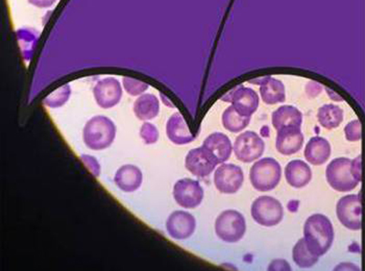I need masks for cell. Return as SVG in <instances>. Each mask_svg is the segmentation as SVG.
I'll use <instances>...</instances> for the list:
<instances>
[{
    "label": "cell",
    "mask_w": 365,
    "mask_h": 271,
    "mask_svg": "<svg viewBox=\"0 0 365 271\" xmlns=\"http://www.w3.org/2000/svg\"><path fill=\"white\" fill-rule=\"evenodd\" d=\"M326 179L335 191L354 190L361 180V156L354 160L345 158L332 160L326 168Z\"/></svg>",
    "instance_id": "obj_1"
},
{
    "label": "cell",
    "mask_w": 365,
    "mask_h": 271,
    "mask_svg": "<svg viewBox=\"0 0 365 271\" xmlns=\"http://www.w3.org/2000/svg\"><path fill=\"white\" fill-rule=\"evenodd\" d=\"M303 232L308 249L316 256H324L330 250L334 240V230L326 215L314 214L309 217Z\"/></svg>",
    "instance_id": "obj_2"
},
{
    "label": "cell",
    "mask_w": 365,
    "mask_h": 271,
    "mask_svg": "<svg viewBox=\"0 0 365 271\" xmlns=\"http://www.w3.org/2000/svg\"><path fill=\"white\" fill-rule=\"evenodd\" d=\"M250 179L251 185L257 191L273 190L282 179V166L274 158L260 159L251 168Z\"/></svg>",
    "instance_id": "obj_3"
},
{
    "label": "cell",
    "mask_w": 365,
    "mask_h": 271,
    "mask_svg": "<svg viewBox=\"0 0 365 271\" xmlns=\"http://www.w3.org/2000/svg\"><path fill=\"white\" fill-rule=\"evenodd\" d=\"M115 133V126L109 118L106 116L93 117L84 127V143L90 149H106L112 145Z\"/></svg>",
    "instance_id": "obj_4"
},
{
    "label": "cell",
    "mask_w": 365,
    "mask_h": 271,
    "mask_svg": "<svg viewBox=\"0 0 365 271\" xmlns=\"http://www.w3.org/2000/svg\"><path fill=\"white\" fill-rule=\"evenodd\" d=\"M215 230L217 237L225 242H239L246 233L245 218L239 211L233 209L224 211L217 218Z\"/></svg>",
    "instance_id": "obj_5"
},
{
    "label": "cell",
    "mask_w": 365,
    "mask_h": 271,
    "mask_svg": "<svg viewBox=\"0 0 365 271\" xmlns=\"http://www.w3.org/2000/svg\"><path fill=\"white\" fill-rule=\"evenodd\" d=\"M251 215L260 226L275 227L283 220L284 210L278 199L262 195L257 198L251 205Z\"/></svg>",
    "instance_id": "obj_6"
},
{
    "label": "cell",
    "mask_w": 365,
    "mask_h": 271,
    "mask_svg": "<svg viewBox=\"0 0 365 271\" xmlns=\"http://www.w3.org/2000/svg\"><path fill=\"white\" fill-rule=\"evenodd\" d=\"M233 151L239 161L249 164L262 158L265 151V143L255 132L247 131L237 137Z\"/></svg>",
    "instance_id": "obj_7"
},
{
    "label": "cell",
    "mask_w": 365,
    "mask_h": 271,
    "mask_svg": "<svg viewBox=\"0 0 365 271\" xmlns=\"http://www.w3.org/2000/svg\"><path fill=\"white\" fill-rule=\"evenodd\" d=\"M336 215L342 226L357 231L361 228V199L360 195L341 198L336 205Z\"/></svg>",
    "instance_id": "obj_8"
},
{
    "label": "cell",
    "mask_w": 365,
    "mask_h": 271,
    "mask_svg": "<svg viewBox=\"0 0 365 271\" xmlns=\"http://www.w3.org/2000/svg\"><path fill=\"white\" fill-rule=\"evenodd\" d=\"M218 165L216 156L203 145L192 149L185 158V168L197 178H207Z\"/></svg>",
    "instance_id": "obj_9"
},
{
    "label": "cell",
    "mask_w": 365,
    "mask_h": 271,
    "mask_svg": "<svg viewBox=\"0 0 365 271\" xmlns=\"http://www.w3.org/2000/svg\"><path fill=\"white\" fill-rule=\"evenodd\" d=\"M243 182L244 173L239 165L223 164L215 172V185L222 194H235L242 187Z\"/></svg>",
    "instance_id": "obj_10"
},
{
    "label": "cell",
    "mask_w": 365,
    "mask_h": 271,
    "mask_svg": "<svg viewBox=\"0 0 365 271\" xmlns=\"http://www.w3.org/2000/svg\"><path fill=\"white\" fill-rule=\"evenodd\" d=\"M173 195L180 207L191 209L201 204L204 198V190L197 181L184 178L175 183Z\"/></svg>",
    "instance_id": "obj_11"
},
{
    "label": "cell",
    "mask_w": 365,
    "mask_h": 271,
    "mask_svg": "<svg viewBox=\"0 0 365 271\" xmlns=\"http://www.w3.org/2000/svg\"><path fill=\"white\" fill-rule=\"evenodd\" d=\"M225 101L231 102L235 110L244 117L252 116L259 106V97L256 91L245 86L237 87L231 91L228 99Z\"/></svg>",
    "instance_id": "obj_12"
},
{
    "label": "cell",
    "mask_w": 365,
    "mask_h": 271,
    "mask_svg": "<svg viewBox=\"0 0 365 271\" xmlns=\"http://www.w3.org/2000/svg\"><path fill=\"white\" fill-rule=\"evenodd\" d=\"M93 96L98 106L109 109L119 103L123 96L122 86L114 78H106L98 81L93 89Z\"/></svg>",
    "instance_id": "obj_13"
},
{
    "label": "cell",
    "mask_w": 365,
    "mask_h": 271,
    "mask_svg": "<svg viewBox=\"0 0 365 271\" xmlns=\"http://www.w3.org/2000/svg\"><path fill=\"white\" fill-rule=\"evenodd\" d=\"M304 136L302 127L289 126L277 131L276 148L282 155H292L302 149Z\"/></svg>",
    "instance_id": "obj_14"
},
{
    "label": "cell",
    "mask_w": 365,
    "mask_h": 271,
    "mask_svg": "<svg viewBox=\"0 0 365 271\" xmlns=\"http://www.w3.org/2000/svg\"><path fill=\"white\" fill-rule=\"evenodd\" d=\"M197 222L194 215L188 212L175 211L166 221L168 234L175 240H187L193 235Z\"/></svg>",
    "instance_id": "obj_15"
},
{
    "label": "cell",
    "mask_w": 365,
    "mask_h": 271,
    "mask_svg": "<svg viewBox=\"0 0 365 271\" xmlns=\"http://www.w3.org/2000/svg\"><path fill=\"white\" fill-rule=\"evenodd\" d=\"M252 83L259 85L260 96L262 101L268 106H274L284 103L286 100V91L284 84L282 81L275 78L267 76L257 81H251Z\"/></svg>",
    "instance_id": "obj_16"
},
{
    "label": "cell",
    "mask_w": 365,
    "mask_h": 271,
    "mask_svg": "<svg viewBox=\"0 0 365 271\" xmlns=\"http://www.w3.org/2000/svg\"><path fill=\"white\" fill-rule=\"evenodd\" d=\"M331 147L327 139L312 137L304 150L306 160L312 165H322L331 158Z\"/></svg>",
    "instance_id": "obj_17"
},
{
    "label": "cell",
    "mask_w": 365,
    "mask_h": 271,
    "mask_svg": "<svg viewBox=\"0 0 365 271\" xmlns=\"http://www.w3.org/2000/svg\"><path fill=\"white\" fill-rule=\"evenodd\" d=\"M285 178L287 183L292 188H304L312 180V169L304 161L293 160L286 166Z\"/></svg>",
    "instance_id": "obj_18"
},
{
    "label": "cell",
    "mask_w": 365,
    "mask_h": 271,
    "mask_svg": "<svg viewBox=\"0 0 365 271\" xmlns=\"http://www.w3.org/2000/svg\"><path fill=\"white\" fill-rule=\"evenodd\" d=\"M166 133L169 140L175 145H187L195 140V136L189 130L187 123L179 113H175L169 119L166 126Z\"/></svg>",
    "instance_id": "obj_19"
},
{
    "label": "cell",
    "mask_w": 365,
    "mask_h": 271,
    "mask_svg": "<svg viewBox=\"0 0 365 271\" xmlns=\"http://www.w3.org/2000/svg\"><path fill=\"white\" fill-rule=\"evenodd\" d=\"M203 146L216 156L220 164L227 161L233 151L232 143L222 133H212L205 140Z\"/></svg>",
    "instance_id": "obj_20"
},
{
    "label": "cell",
    "mask_w": 365,
    "mask_h": 271,
    "mask_svg": "<svg viewBox=\"0 0 365 271\" xmlns=\"http://www.w3.org/2000/svg\"><path fill=\"white\" fill-rule=\"evenodd\" d=\"M143 175L141 170L135 165H126L117 171L114 182L120 190L133 192L141 187Z\"/></svg>",
    "instance_id": "obj_21"
},
{
    "label": "cell",
    "mask_w": 365,
    "mask_h": 271,
    "mask_svg": "<svg viewBox=\"0 0 365 271\" xmlns=\"http://www.w3.org/2000/svg\"><path fill=\"white\" fill-rule=\"evenodd\" d=\"M272 126L277 131L283 127L295 126L302 127V113L294 106H280L272 113Z\"/></svg>",
    "instance_id": "obj_22"
},
{
    "label": "cell",
    "mask_w": 365,
    "mask_h": 271,
    "mask_svg": "<svg viewBox=\"0 0 365 271\" xmlns=\"http://www.w3.org/2000/svg\"><path fill=\"white\" fill-rule=\"evenodd\" d=\"M159 101L153 94H143L135 101L133 106L137 118L146 121L158 116L159 113Z\"/></svg>",
    "instance_id": "obj_23"
},
{
    "label": "cell",
    "mask_w": 365,
    "mask_h": 271,
    "mask_svg": "<svg viewBox=\"0 0 365 271\" xmlns=\"http://www.w3.org/2000/svg\"><path fill=\"white\" fill-rule=\"evenodd\" d=\"M317 118L324 128L332 130L341 126L344 121V110L335 104H324L319 108Z\"/></svg>",
    "instance_id": "obj_24"
},
{
    "label": "cell",
    "mask_w": 365,
    "mask_h": 271,
    "mask_svg": "<svg viewBox=\"0 0 365 271\" xmlns=\"http://www.w3.org/2000/svg\"><path fill=\"white\" fill-rule=\"evenodd\" d=\"M319 257L308 249L304 237L301 238L293 247L292 260L296 265L302 269L314 267L318 262Z\"/></svg>",
    "instance_id": "obj_25"
},
{
    "label": "cell",
    "mask_w": 365,
    "mask_h": 271,
    "mask_svg": "<svg viewBox=\"0 0 365 271\" xmlns=\"http://www.w3.org/2000/svg\"><path fill=\"white\" fill-rule=\"evenodd\" d=\"M250 120L251 117L240 116L232 106L227 108L222 116L224 128L234 133L242 132L246 129L250 125Z\"/></svg>",
    "instance_id": "obj_26"
},
{
    "label": "cell",
    "mask_w": 365,
    "mask_h": 271,
    "mask_svg": "<svg viewBox=\"0 0 365 271\" xmlns=\"http://www.w3.org/2000/svg\"><path fill=\"white\" fill-rule=\"evenodd\" d=\"M70 94V86L68 84L63 85V87L58 88L53 93L46 98L44 103L46 106L51 108L60 107L67 102Z\"/></svg>",
    "instance_id": "obj_27"
},
{
    "label": "cell",
    "mask_w": 365,
    "mask_h": 271,
    "mask_svg": "<svg viewBox=\"0 0 365 271\" xmlns=\"http://www.w3.org/2000/svg\"><path fill=\"white\" fill-rule=\"evenodd\" d=\"M123 87L130 96H137L148 91L149 85L143 81L133 79V78L125 77L123 79Z\"/></svg>",
    "instance_id": "obj_28"
},
{
    "label": "cell",
    "mask_w": 365,
    "mask_h": 271,
    "mask_svg": "<svg viewBox=\"0 0 365 271\" xmlns=\"http://www.w3.org/2000/svg\"><path fill=\"white\" fill-rule=\"evenodd\" d=\"M345 138L349 142H357L361 139V125L359 120L349 123L344 128Z\"/></svg>",
    "instance_id": "obj_29"
},
{
    "label": "cell",
    "mask_w": 365,
    "mask_h": 271,
    "mask_svg": "<svg viewBox=\"0 0 365 271\" xmlns=\"http://www.w3.org/2000/svg\"><path fill=\"white\" fill-rule=\"evenodd\" d=\"M140 136H141L143 142L148 143V145H151V143L158 141V131L152 123H143Z\"/></svg>",
    "instance_id": "obj_30"
},
{
    "label": "cell",
    "mask_w": 365,
    "mask_h": 271,
    "mask_svg": "<svg viewBox=\"0 0 365 271\" xmlns=\"http://www.w3.org/2000/svg\"><path fill=\"white\" fill-rule=\"evenodd\" d=\"M84 164L86 165L87 168H89L90 171L96 176L100 174V165L97 163V160L93 156L83 155L81 156Z\"/></svg>",
    "instance_id": "obj_31"
},
{
    "label": "cell",
    "mask_w": 365,
    "mask_h": 271,
    "mask_svg": "<svg viewBox=\"0 0 365 271\" xmlns=\"http://www.w3.org/2000/svg\"><path fill=\"white\" fill-rule=\"evenodd\" d=\"M269 270H291L292 267L287 261L283 260H273L269 267Z\"/></svg>",
    "instance_id": "obj_32"
},
{
    "label": "cell",
    "mask_w": 365,
    "mask_h": 271,
    "mask_svg": "<svg viewBox=\"0 0 365 271\" xmlns=\"http://www.w3.org/2000/svg\"><path fill=\"white\" fill-rule=\"evenodd\" d=\"M28 1L29 4L37 6V8L47 9L53 6L57 0H28Z\"/></svg>",
    "instance_id": "obj_33"
}]
</instances>
